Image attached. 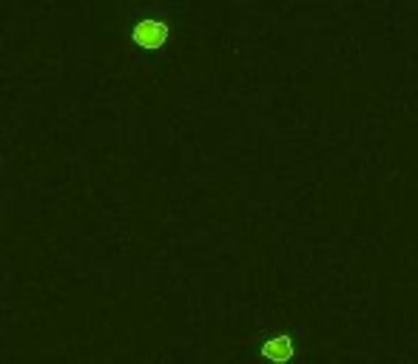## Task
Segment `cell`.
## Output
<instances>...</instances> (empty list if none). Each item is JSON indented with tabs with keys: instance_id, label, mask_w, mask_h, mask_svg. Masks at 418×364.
<instances>
[{
	"instance_id": "6da1fadb",
	"label": "cell",
	"mask_w": 418,
	"mask_h": 364,
	"mask_svg": "<svg viewBox=\"0 0 418 364\" xmlns=\"http://www.w3.org/2000/svg\"><path fill=\"white\" fill-rule=\"evenodd\" d=\"M131 34H134V40H137L140 46H160V43L165 40L168 28H165L163 20H140V23L134 26Z\"/></svg>"
},
{
	"instance_id": "7a4b0ae2",
	"label": "cell",
	"mask_w": 418,
	"mask_h": 364,
	"mask_svg": "<svg viewBox=\"0 0 418 364\" xmlns=\"http://www.w3.org/2000/svg\"><path fill=\"white\" fill-rule=\"evenodd\" d=\"M262 353H265V359L282 364L293 356V345H290V339H285V336H282V339H270V342H265Z\"/></svg>"
}]
</instances>
